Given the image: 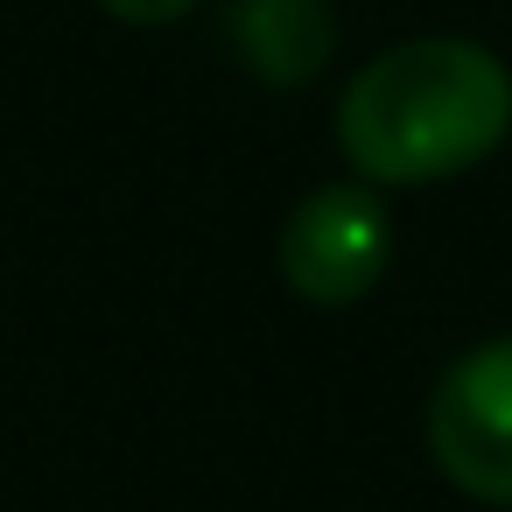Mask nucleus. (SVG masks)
Masks as SVG:
<instances>
[{"instance_id":"obj_5","label":"nucleus","mask_w":512,"mask_h":512,"mask_svg":"<svg viewBox=\"0 0 512 512\" xmlns=\"http://www.w3.org/2000/svg\"><path fill=\"white\" fill-rule=\"evenodd\" d=\"M99 8L113 22H127V29H162V22H183L197 0H99Z\"/></svg>"},{"instance_id":"obj_4","label":"nucleus","mask_w":512,"mask_h":512,"mask_svg":"<svg viewBox=\"0 0 512 512\" xmlns=\"http://www.w3.org/2000/svg\"><path fill=\"white\" fill-rule=\"evenodd\" d=\"M232 50L260 85H309L337 57V15L330 0H239Z\"/></svg>"},{"instance_id":"obj_3","label":"nucleus","mask_w":512,"mask_h":512,"mask_svg":"<svg viewBox=\"0 0 512 512\" xmlns=\"http://www.w3.org/2000/svg\"><path fill=\"white\" fill-rule=\"evenodd\" d=\"M393 253V218L379 183H323L281 225V281L316 309H351L379 288Z\"/></svg>"},{"instance_id":"obj_1","label":"nucleus","mask_w":512,"mask_h":512,"mask_svg":"<svg viewBox=\"0 0 512 512\" xmlns=\"http://www.w3.org/2000/svg\"><path fill=\"white\" fill-rule=\"evenodd\" d=\"M512 134V71L463 36L379 50L337 99V148L379 190H421L477 169Z\"/></svg>"},{"instance_id":"obj_2","label":"nucleus","mask_w":512,"mask_h":512,"mask_svg":"<svg viewBox=\"0 0 512 512\" xmlns=\"http://www.w3.org/2000/svg\"><path fill=\"white\" fill-rule=\"evenodd\" d=\"M428 456L463 498L512 512V337L470 344L435 379Z\"/></svg>"}]
</instances>
